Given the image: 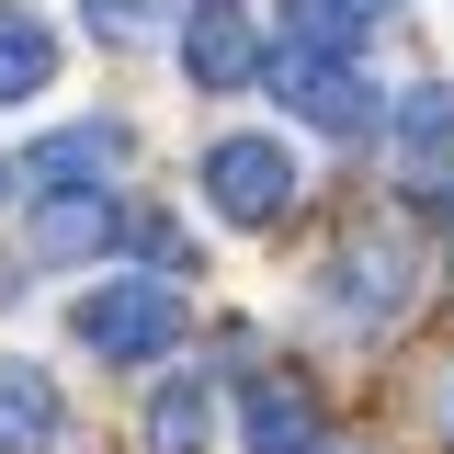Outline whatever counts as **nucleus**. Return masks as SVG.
I'll use <instances>...</instances> for the list:
<instances>
[{
    "mask_svg": "<svg viewBox=\"0 0 454 454\" xmlns=\"http://www.w3.org/2000/svg\"><path fill=\"white\" fill-rule=\"evenodd\" d=\"M239 432H250V454H330V432H318V409H307V387H295V375H250Z\"/></svg>",
    "mask_w": 454,
    "mask_h": 454,
    "instance_id": "obj_7",
    "label": "nucleus"
},
{
    "mask_svg": "<svg viewBox=\"0 0 454 454\" xmlns=\"http://www.w3.org/2000/svg\"><path fill=\"white\" fill-rule=\"evenodd\" d=\"M114 239H137V250H148L160 273H193V239H182L170 216H137V227H114Z\"/></svg>",
    "mask_w": 454,
    "mask_h": 454,
    "instance_id": "obj_15",
    "label": "nucleus"
},
{
    "mask_svg": "<svg viewBox=\"0 0 454 454\" xmlns=\"http://www.w3.org/2000/svg\"><path fill=\"white\" fill-rule=\"evenodd\" d=\"M114 160H125V125H57L46 148H23L12 182H35V193H80V182H114Z\"/></svg>",
    "mask_w": 454,
    "mask_h": 454,
    "instance_id": "obj_6",
    "label": "nucleus"
},
{
    "mask_svg": "<svg viewBox=\"0 0 454 454\" xmlns=\"http://www.w3.org/2000/svg\"><path fill=\"white\" fill-rule=\"evenodd\" d=\"M0 193H12V160H0Z\"/></svg>",
    "mask_w": 454,
    "mask_h": 454,
    "instance_id": "obj_18",
    "label": "nucleus"
},
{
    "mask_svg": "<svg viewBox=\"0 0 454 454\" xmlns=\"http://www.w3.org/2000/svg\"><path fill=\"white\" fill-rule=\"evenodd\" d=\"M250 80H262V91H273L284 114H307L318 137H364V125H375V91H364V68H352V57L284 46V57H262Z\"/></svg>",
    "mask_w": 454,
    "mask_h": 454,
    "instance_id": "obj_2",
    "label": "nucleus"
},
{
    "mask_svg": "<svg viewBox=\"0 0 454 454\" xmlns=\"http://www.w3.org/2000/svg\"><path fill=\"white\" fill-rule=\"evenodd\" d=\"M420 193H432V205H443V216H454V170H420Z\"/></svg>",
    "mask_w": 454,
    "mask_h": 454,
    "instance_id": "obj_16",
    "label": "nucleus"
},
{
    "mask_svg": "<svg viewBox=\"0 0 454 454\" xmlns=\"http://www.w3.org/2000/svg\"><path fill=\"white\" fill-rule=\"evenodd\" d=\"M205 205H216L227 227H273L284 205H295V160H284L273 137H216V148H205Z\"/></svg>",
    "mask_w": 454,
    "mask_h": 454,
    "instance_id": "obj_3",
    "label": "nucleus"
},
{
    "mask_svg": "<svg viewBox=\"0 0 454 454\" xmlns=\"http://www.w3.org/2000/svg\"><path fill=\"white\" fill-rule=\"evenodd\" d=\"M387 35V0H284V46H318V57H364Z\"/></svg>",
    "mask_w": 454,
    "mask_h": 454,
    "instance_id": "obj_9",
    "label": "nucleus"
},
{
    "mask_svg": "<svg viewBox=\"0 0 454 454\" xmlns=\"http://www.w3.org/2000/svg\"><path fill=\"white\" fill-rule=\"evenodd\" d=\"M57 80V35L23 12V0H0V103H35Z\"/></svg>",
    "mask_w": 454,
    "mask_h": 454,
    "instance_id": "obj_11",
    "label": "nucleus"
},
{
    "mask_svg": "<svg viewBox=\"0 0 454 454\" xmlns=\"http://www.w3.org/2000/svg\"><path fill=\"white\" fill-rule=\"evenodd\" d=\"M68 409H57V375L46 364H0V454H57Z\"/></svg>",
    "mask_w": 454,
    "mask_h": 454,
    "instance_id": "obj_8",
    "label": "nucleus"
},
{
    "mask_svg": "<svg viewBox=\"0 0 454 454\" xmlns=\"http://www.w3.org/2000/svg\"><path fill=\"white\" fill-rule=\"evenodd\" d=\"M432 420H443V432H454V375H443V397H432Z\"/></svg>",
    "mask_w": 454,
    "mask_h": 454,
    "instance_id": "obj_17",
    "label": "nucleus"
},
{
    "mask_svg": "<svg viewBox=\"0 0 454 454\" xmlns=\"http://www.w3.org/2000/svg\"><path fill=\"white\" fill-rule=\"evenodd\" d=\"M68 330H80L91 364H160L170 340H182V295H170L160 273H114V284H91V295L68 307Z\"/></svg>",
    "mask_w": 454,
    "mask_h": 454,
    "instance_id": "obj_1",
    "label": "nucleus"
},
{
    "mask_svg": "<svg viewBox=\"0 0 454 454\" xmlns=\"http://www.w3.org/2000/svg\"><path fill=\"white\" fill-rule=\"evenodd\" d=\"M114 227H125V216H114V193H103V182H80V193H57L46 216H35V250H46V262H80V250H103Z\"/></svg>",
    "mask_w": 454,
    "mask_h": 454,
    "instance_id": "obj_10",
    "label": "nucleus"
},
{
    "mask_svg": "<svg viewBox=\"0 0 454 454\" xmlns=\"http://www.w3.org/2000/svg\"><path fill=\"white\" fill-rule=\"evenodd\" d=\"M182 68H193V91H250V68H262L250 12L239 0H193L182 12Z\"/></svg>",
    "mask_w": 454,
    "mask_h": 454,
    "instance_id": "obj_4",
    "label": "nucleus"
},
{
    "mask_svg": "<svg viewBox=\"0 0 454 454\" xmlns=\"http://www.w3.org/2000/svg\"><path fill=\"white\" fill-rule=\"evenodd\" d=\"M397 148H409V170L454 160V91L443 80H409V91H397Z\"/></svg>",
    "mask_w": 454,
    "mask_h": 454,
    "instance_id": "obj_13",
    "label": "nucleus"
},
{
    "mask_svg": "<svg viewBox=\"0 0 454 454\" xmlns=\"http://www.w3.org/2000/svg\"><path fill=\"white\" fill-rule=\"evenodd\" d=\"M216 443V387L205 375H170L160 409H148V454H205Z\"/></svg>",
    "mask_w": 454,
    "mask_h": 454,
    "instance_id": "obj_12",
    "label": "nucleus"
},
{
    "mask_svg": "<svg viewBox=\"0 0 454 454\" xmlns=\"http://www.w3.org/2000/svg\"><path fill=\"white\" fill-rule=\"evenodd\" d=\"M330 307L364 318V330H387L397 307H409V250H397V239H352L330 262Z\"/></svg>",
    "mask_w": 454,
    "mask_h": 454,
    "instance_id": "obj_5",
    "label": "nucleus"
},
{
    "mask_svg": "<svg viewBox=\"0 0 454 454\" xmlns=\"http://www.w3.org/2000/svg\"><path fill=\"white\" fill-rule=\"evenodd\" d=\"M80 23H91L103 46H148V35L170 23V0H80Z\"/></svg>",
    "mask_w": 454,
    "mask_h": 454,
    "instance_id": "obj_14",
    "label": "nucleus"
}]
</instances>
